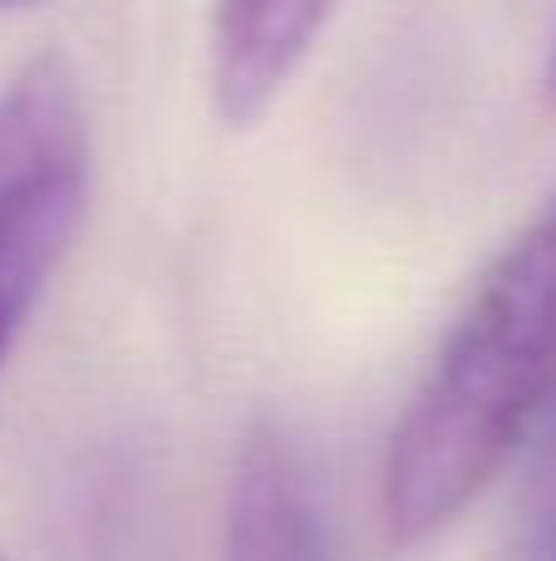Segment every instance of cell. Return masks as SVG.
Masks as SVG:
<instances>
[{
	"mask_svg": "<svg viewBox=\"0 0 556 561\" xmlns=\"http://www.w3.org/2000/svg\"><path fill=\"white\" fill-rule=\"evenodd\" d=\"M547 227H552V232H556V217H552V222H547Z\"/></svg>",
	"mask_w": 556,
	"mask_h": 561,
	"instance_id": "obj_8",
	"label": "cell"
},
{
	"mask_svg": "<svg viewBox=\"0 0 556 561\" xmlns=\"http://www.w3.org/2000/svg\"><path fill=\"white\" fill-rule=\"evenodd\" d=\"M30 5H39V0H0V10H30Z\"/></svg>",
	"mask_w": 556,
	"mask_h": 561,
	"instance_id": "obj_7",
	"label": "cell"
},
{
	"mask_svg": "<svg viewBox=\"0 0 556 561\" xmlns=\"http://www.w3.org/2000/svg\"><path fill=\"white\" fill-rule=\"evenodd\" d=\"M222 561H335L311 458L271 419L246 428L236 448Z\"/></svg>",
	"mask_w": 556,
	"mask_h": 561,
	"instance_id": "obj_3",
	"label": "cell"
},
{
	"mask_svg": "<svg viewBox=\"0 0 556 561\" xmlns=\"http://www.w3.org/2000/svg\"><path fill=\"white\" fill-rule=\"evenodd\" d=\"M340 0H217L212 99L227 128H252L291 89Z\"/></svg>",
	"mask_w": 556,
	"mask_h": 561,
	"instance_id": "obj_4",
	"label": "cell"
},
{
	"mask_svg": "<svg viewBox=\"0 0 556 561\" xmlns=\"http://www.w3.org/2000/svg\"><path fill=\"white\" fill-rule=\"evenodd\" d=\"M547 89H552V99H556V39H552V65H547Z\"/></svg>",
	"mask_w": 556,
	"mask_h": 561,
	"instance_id": "obj_6",
	"label": "cell"
},
{
	"mask_svg": "<svg viewBox=\"0 0 556 561\" xmlns=\"http://www.w3.org/2000/svg\"><path fill=\"white\" fill-rule=\"evenodd\" d=\"M89 118L74 75L35 59L0 89V310L25 325L79 232Z\"/></svg>",
	"mask_w": 556,
	"mask_h": 561,
	"instance_id": "obj_2",
	"label": "cell"
},
{
	"mask_svg": "<svg viewBox=\"0 0 556 561\" xmlns=\"http://www.w3.org/2000/svg\"><path fill=\"white\" fill-rule=\"evenodd\" d=\"M518 517H512L508 561H556V409L532 438Z\"/></svg>",
	"mask_w": 556,
	"mask_h": 561,
	"instance_id": "obj_5",
	"label": "cell"
},
{
	"mask_svg": "<svg viewBox=\"0 0 556 561\" xmlns=\"http://www.w3.org/2000/svg\"><path fill=\"white\" fill-rule=\"evenodd\" d=\"M556 409V232L508 247L449 330L384 454L394 542L443 533Z\"/></svg>",
	"mask_w": 556,
	"mask_h": 561,
	"instance_id": "obj_1",
	"label": "cell"
},
{
	"mask_svg": "<svg viewBox=\"0 0 556 561\" xmlns=\"http://www.w3.org/2000/svg\"><path fill=\"white\" fill-rule=\"evenodd\" d=\"M0 561H5V557H0Z\"/></svg>",
	"mask_w": 556,
	"mask_h": 561,
	"instance_id": "obj_9",
	"label": "cell"
}]
</instances>
